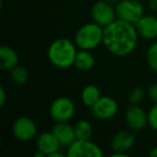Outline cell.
<instances>
[{
	"label": "cell",
	"instance_id": "cell-1",
	"mask_svg": "<svg viewBox=\"0 0 157 157\" xmlns=\"http://www.w3.org/2000/svg\"><path fill=\"white\" fill-rule=\"evenodd\" d=\"M139 38L135 25L117 18L105 27L102 44L112 55L125 57L136 50Z\"/></svg>",
	"mask_w": 157,
	"mask_h": 157
},
{
	"label": "cell",
	"instance_id": "cell-2",
	"mask_svg": "<svg viewBox=\"0 0 157 157\" xmlns=\"http://www.w3.org/2000/svg\"><path fill=\"white\" fill-rule=\"evenodd\" d=\"M78 54L75 42L68 38H58L48 48V59L53 66L59 69H68L74 66Z\"/></svg>",
	"mask_w": 157,
	"mask_h": 157
},
{
	"label": "cell",
	"instance_id": "cell-3",
	"mask_svg": "<svg viewBox=\"0 0 157 157\" xmlns=\"http://www.w3.org/2000/svg\"><path fill=\"white\" fill-rule=\"evenodd\" d=\"M103 30L95 22L86 23L76 30L74 35V42L78 50L93 51L103 42Z\"/></svg>",
	"mask_w": 157,
	"mask_h": 157
},
{
	"label": "cell",
	"instance_id": "cell-4",
	"mask_svg": "<svg viewBox=\"0 0 157 157\" xmlns=\"http://www.w3.org/2000/svg\"><path fill=\"white\" fill-rule=\"evenodd\" d=\"M115 10L118 20L133 25L144 15V7L139 0H120L115 5Z\"/></svg>",
	"mask_w": 157,
	"mask_h": 157
},
{
	"label": "cell",
	"instance_id": "cell-5",
	"mask_svg": "<svg viewBox=\"0 0 157 157\" xmlns=\"http://www.w3.org/2000/svg\"><path fill=\"white\" fill-rule=\"evenodd\" d=\"M48 111L52 120L56 123L69 122L75 114V105L69 97L60 96L52 101Z\"/></svg>",
	"mask_w": 157,
	"mask_h": 157
},
{
	"label": "cell",
	"instance_id": "cell-6",
	"mask_svg": "<svg viewBox=\"0 0 157 157\" xmlns=\"http://www.w3.org/2000/svg\"><path fill=\"white\" fill-rule=\"evenodd\" d=\"M90 16L93 22L97 23L101 27H107L115 20H117L116 16L115 6L108 2L107 0H98L92 6L90 9Z\"/></svg>",
	"mask_w": 157,
	"mask_h": 157
},
{
	"label": "cell",
	"instance_id": "cell-7",
	"mask_svg": "<svg viewBox=\"0 0 157 157\" xmlns=\"http://www.w3.org/2000/svg\"><path fill=\"white\" fill-rule=\"evenodd\" d=\"M12 135L21 142H29L37 138L38 128L35 121L27 116H20L12 125Z\"/></svg>",
	"mask_w": 157,
	"mask_h": 157
},
{
	"label": "cell",
	"instance_id": "cell-8",
	"mask_svg": "<svg viewBox=\"0 0 157 157\" xmlns=\"http://www.w3.org/2000/svg\"><path fill=\"white\" fill-rule=\"evenodd\" d=\"M68 157H102L103 151L99 145L90 140L76 139L67 147Z\"/></svg>",
	"mask_w": 157,
	"mask_h": 157
},
{
	"label": "cell",
	"instance_id": "cell-9",
	"mask_svg": "<svg viewBox=\"0 0 157 157\" xmlns=\"http://www.w3.org/2000/svg\"><path fill=\"white\" fill-rule=\"evenodd\" d=\"M93 116L97 120L108 121L113 118L118 112V103L110 96H101L94 105L90 108Z\"/></svg>",
	"mask_w": 157,
	"mask_h": 157
},
{
	"label": "cell",
	"instance_id": "cell-10",
	"mask_svg": "<svg viewBox=\"0 0 157 157\" xmlns=\"http://www.w3.org/2000/svg\"><path fill=\"white\" fill-rule=\"evenodd\" d=\"M125 123L132 131H141L148 125L147 113L139 105H130L125 113Z\"/></svg>",
	"mask_w": 157,
	"mask_h": 157
},
{
	"label": "cell",
	"instance_id": "cell-11",
	"mask_svg": "<svg viewBox=\"0 0 157 157\" xmlns=\"http://www.w3.org/2000/svg\"><path fill=\"white\" fill-rule=\"evenodd\" d=\"M136 142L132 130H118L114 133L110 142V147L113 153H126L133 147Z\"/></svg>",
	"mask_w": 157,
	"mask_h": 157
},
{
	"label": "cell",
	"instance_id": "cell-12",
	"mask_svg": "<svg viewBox=\"0 0 157 157\" xmlns=\"http://www.w3.org/2000/svg\"><path fill=\"white\" fill-rule=\"evenodd\" d=\"M135 26L140 38L144 40L157 39V16L144 14Z\"/></svg>",
	"mask_w": 157,
	"mask_h": 157
},
{
	"label": "cell",
	"instance_id": "cell-13",
	"mask_svg": "<svg viewBox=\"0 0 157 157\" xmlns=\"http://www.w3.org/2000/svg\"><path fill=\"white\" fill-rule=\"evenodd\" d=\"M36 145L37 150L43 153L45 156H50L52 153L60 150V143L56 136L54 135L52 130L51 131H43L40 135L37 136L36 139Z\"/></svg>",
	"mask_w": 157,
	"mask_h": 157
},
{
	"label": "cell",
	"instance_id": "cell-14",
	"mask_svg": "<svg viewBox=\"0 0 157 157\" xmlns=\"http://www.w3.org/2000/svg\"><path fill=\"white\" fill-rule=\"evenodd\" d=\"M52 131L58 139L60 145L63 147H68L76 140L74 126H71L68 122L56 123L53 127Z\"/></svg>",
	"mask_w": 157,
	"mask_h": 157
},
{
	"label": "cell",
	"instance_id": "cell-15",
	"mask_svg": "<svg viewBox=\"0 0 157 157\" xmlns=\"http://www.w3.org/2000/svg\"><path fill=\"white\" fill-rule=\"evenodd\" d=\"M18 54L14 48L8 45L0 48V68L2 70H11L18 65Z\"/></svg>",
	"mask_w": 157,
	"mask_h": 157
},
{
	"label": "cell",
	"instance_id": "cell-16",
	"mask_svg": "<svg viewBox=\"0 0 157 157\" xmlns=\"http://www.w3.org/2000/svg\"><path fill=\"white\" fill-rule=\"evenodd\" d=\"M96 63V59L95 56L90 53V51L86 50H78V54L75 57V61H74V67L80 71H90L93 69Z\"/></svg>",
	"mask_w": 157,
	"mask_h": 157
},
{
	"label": "cell",
	"instance_id": "cell-17",
	"mask_svg": "<svg viewBox=\"0 0 157 157\" xmlns=\"http://www.w3.org/2000/svg\"><path fill=\"white\" fill-rule=\"evenodd\" d=\"M100 97H101L100 90H99L98 86L94 85V84H88V85L84 86V88L81 92L82 103L88 108L94 105L99 100Z\"/></svg>",
	"mask_w": 157,
	"mask_h": 157
},
{
	"label": "cell",
	"instance_id": "cell-18",
	"mask_svg": "<svg viewBox=\"0 0 157 157\" xmlns=\"http://www.w3.org/2000/svg\"><path fill=\"white\" fill-rule=\"evenodd\" d=\"M76 139L81 140H90L94 133V127L92 123L87 120H80L74 125Z\"/></svg>",
	"mask_w": 157,
	"mask_h": 157
},
{
	"label": "cell",
	"instance_id": "cell-19",
	"mask_svg": "<svg viewBox=\"0 0 157 157\" xmlns=\"http://www.w3.org/2000/svg\"><path fill=\"white\" fill-rule=\"evenodd\" d=\"M10 78L12 82L16 85H24L28 81L29 74L26 68L17 65L10 70Z\"/></svg>",
	"mask_w": 157,
	"mask_h": 157
},
{
	"label": "cell",
	"instance_id": "cell-20",
	"mask_svg": "<svg viewBox=\"0 0 157 157\" xmlns=\"http://www.w3.org/2000/svg\"><path fill=\"white\" fill-rule=\"evenodd\" d=\"M145 58L150 69L157 73V40L147 48Z\"/></svg>",
	"mask_w": 157,
	"mask_h": 157
},
{
	"label": "cell",
	"instance_id": "cell-21",
	"mask_svg": "<svg viewBox=\"0 0 157 157\" xmlns=\"http://www.w3.org/2000/svg\"><path fill=\"white\" fill-rule=\"evenodd\" d=\"M145 98V92L142 87H133L128 94V102L130 105H141Z\"/></svg>",
	"mask_w": 157,
	"mask_h": 157
},
{
	"label": "cell",
	"instance_id": "cell-22",
	"mask_svg": "<svg viewBox=\"0 0 157 157\" xmlns=\"http://www.w3.org/2000/svg\"><path fill=\"white\" fill-rule=\"evenodd\" d=\"M148 126L157 132V103H154L147 112Z\"/></svg>",
	"mask_w": 157,
	"mask_h": 157
},
{
	"label": "cell",
	"instance_id": "cell-23",
	"mask_svg": "<svg viewBox=\"0 0 157 157\" xmlns=\"http://www.w3.org/2000/svg\"><path fill=\"white\" fill-rule=\"evenodd\" d=\"M147 97L153 103H157V83H153L147 88Z\"/></svg>",
	"mask_w": 157,
	"mask_h": 157
},
{
	"label": "cell",
	"instance_id": "cell-24",
	"mask_svg": "<svg viewBox=\"0 0 157 157\" xmlns=\"http://www.w3.org/2000/svg\"><path fill=\"white\" fill-rule=\"evenodd\" d=\"M146 7L150 11L157 12V0H145Z\"/></svg>",
	"mask_w": 157,
	"mask_h": 157
},
{
	"label": "cell",
	"instance_id": "cell-25",
	"mask_svg": "<svg viewBox=\"0 0 157 157\" xmlns=\"http://www.w3.org/2000/svg\"><path fill=\"white\" fill-rule=\"evenodd\" d=\"M7 101V93L3 87H0V107H3Z\"/></svg>",
	"mask_w": 157,
	"mask_h": 157
},
{
	"label": "cell",
	"instance_id": "cell-26",
	"mask_svg": "<svg viewBox=\"0 0 157 157\" xmlns=\"http://www.w3.org/2000/svg\"><path fill=\"white\" fill-rule=\"evenodd\" d=\"M65 155H67V154H63V152H60V150H58V151H56V152L52 153L48 157H65Z\"/></svg>",
	"mask_w": 157,
	"mask_h": 157
},
{
	"label": "cell",
	"instance_id": "cell-27",
	"mask_svg": "<svg viewBox=\"0 0 157 157\" xmlns=\"http://www.w3.org/2000/svg\"><path fill=\"white\" fill-rule=\"evenodd\" d=\"M111 157H127L128 156V154H126V153H111V155H110Z\"/></svg>",
	"mask_w": 157,
	"mask_h": 157
},
{
	"label": "cell",
	"instance_id": "cell-28",
	"mask_svg": "<svg viewBox=\"0 0 157 157\" xmlns=\"http://www.w3.org/2000/svg\"><path fill=\"white\" fill-rule=\"evenodd\" d=\"M148 155H150L151 157H157V146H154V147L150 151Z\"/></svg>",
	"mask_w": 157,
	"mask_h": 157
},
{
	"label": "cell",
	"instance_id": "cell-29",
	"mask_svg": "<svg viewBox=\"0 0 157 157\" xmlns=\"http://www.w3.org/2000/svg\"><path fill=\"white\" fill-rule=\"evenodd\" d=\"M107 1H108V2H110V3H112V5L115 6L116 3H117L118 1H120V0H107Z\"/></svg>",
	"mask_w": 157,
	"mask_h": 157
},
{
	"label": "cell",
	"instance_id": "cell-30",
	"mask_svg": "<svg viewBox=\"0 0 157 157\" xmlns=\"http://www.w3.org/2000/svg\"><path fill=\"white\" fill-rule=\"evenodd\" d=\"M139 1H145V0H139Z\"/></svg>",
	"mask_w": 157,
	"mask_h": 157
}]
</instances>
